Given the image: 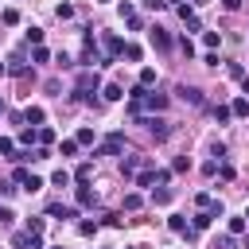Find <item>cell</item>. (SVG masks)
I'll list each match as a JSON object with an SVG mask.
<instances>
[{
  "mask_svg": "<svg viewBox=\"0 0 249 249\" xmlns=\"http://www.w3.org/2000/svg\"><path fill=\"white\" fill-rule=\"evenodd\" d=\"M167 226H171L175 233H183V230H187V218H183V214H171V218H167Z\"/></svg>",
  "mask_w": 249,
  "mask_h": 249,
  "instance_id": "484cf974",
  "label": "cell"
},
{
  "mask_svg": "<svg viewBox=\"0 0 249 249\" xmlns=\"http://www.w3.org/2000/svg\"><path fill=\"white\" fill-rule=\"evenodd\" d=\"M136 121H140V124H148V132H152L156 140H167V136H171V124H167L163 117H156V113H152V117H136Z\"/></svg>",
  "mask_w": 249,
  "mask_h": 249,
  "instance_id": "3957f363",
  "label": "cell"
},
{
  "mask_svg": "<svg viewBox=\"0 0 249 249\" xmlns=\"http://www.w3.org/2000/svg\"><path fill=\"white\" fill-rule=\"evenodd\" d=\"M23 191H31V195H35V191H43V179H39V175H27V183H23Z\"/></svg>",
  "mask_w": 249,
  "mask_h": 249,
  "instance_id": "1f68e13d",
  "label": "cell"
},
{
  "mask_svg": "<svg viewBox=\"0 0 249 249\" xmlns=\"http://www.w3.org/2000/svg\"><path fill=\"white\" fill-rule=\"evenodd\" d=\"M0 19H4V23H8V27H16V23H19V12H16V8H8V12H4V16H0Z\"/></svg>",
  "mask_w": 249,
  "mask_h": 249,
  "instance_id": "e575fe53",
  "label": "cell"
},
{
  "mask_svg": "<svg viewBox=\"0 0 249 249\" xmlns=\"http://www.w3.org/2000/svg\"><path fill=\"white\" fill-rule=\"evenodd\" d=\"M12 249H43V233L16 230V233H12Z\"/></svg>",
  "mask_w": 249,
  "mask_h": 249,
  "instance_id": "7a4b0ae2",
  "label": "cell"
},
{
  "mask_svg": "<svg viewBox=\"0 0 249 249\" xmlns=\"http://www.w3.org/2000/svg\"><path fill=\"white\" fill-rule=\"evenodd\" d=\"M27 175H31L27 167H16V171H12V183H16V187H23V183H27Z\"/></svg>",
  "mask_w": 249,
  "mask_h": 249,
  "instance_id": "f546056e",
  "label": "cell"
},
{
  "mask_svg": "<svg viewBox=\"0 0 249 249\" xmlns=\"http://www.w3.org/2000/svg\"><path fill=\"white\" fill-rule=\"evenodd\" d=\"M35 140H39L43 148H51V144H54V128H47V124H39V128H35Z\"/></svg>",
  "mask_w": 249,
  "mask_h": 249,
  "instance_id": "5bb4252c",
  "label": "cell"
},
{
  "mask_svg": "<svg viewBox=\"0 0 249 249\" xmlns=\"http://www.w3.org/2000/svg\"><path fill=\"white\" fill-rule=\"evenodd\" d=\"M78 233H82V237H93V233H97V222H89V218L78 222Z\"/></svg>",
  "mask_w": 249,
  "mask_h": 249,
  "instance_id": "4316f807",
  "label": "cell"
},
{
  "mask_svg": "<svg viewBox=\"0 0 249 249\" xmlns=\"http://www.w3.org/2000/svg\"><path fill=\"white\" fill-rule=\"evenodd\" d=\"M89 175H93V163H78V171H74V183H89Z\"/></svg>",
  "mask_w": 249,
  "mask_h": 249,
  "instance_id": "d6986e66",
  "label": "cell"
},
{
  "mask_svg": "<svg viewBox=\"0 0 249 249\" xmlns=\"http://www.w3.org/2000/svg\"><path fill=\"white\" fill-rule=\"evenodd\" d=\"M43 117H47V113H43L39 105H27V109H23V124H31V128H39V124H43Z\"/></svg>",
  "mask_w": 249,
  "mask_h": 249,
  "instance_id": "9c48e42d",
  "label": "cell"
},
{
  "mask_svg": "<svg viewBox=\"0 0 249 249\" xmlns=\"http://www.w3.org/2000/svg\"><path fill=\"white\" fill-rule=\"evenodd\" d=\"M132 179H136V187H152V167L140 171V175H132Z\"/></svg>",
  "mask_w": 249,
  "mask_h": 249,
  "instance_id": "f35d334b",
  "label": "cell"
},
{
  "mask_svg": "<svg viewBox=\"0 0 249 249\" xmlns=\"http://www.w3.org/2000/svg\"><path fill=\"white\" fill-rule=\"evenodd\" d=\"M0 74H8V70H4V62H0Z\"/></svg>",
  "mask_w": 249,
  "mask_h": 249,
  "instance_id": "680465c9",
  "label": "cell"
},
{
  "mask_svg": "<svg viewBox=\"0 0 249 249\" xmlns=\"http://www.w3.org/2000/svg\"><path fill=\"white\" fill-rule=\"evenodd\" d=\"M136 86L152 89V86H156V70H152V66H144V70H140V82H136Z\"/></svg>",
  "mask_w": 249,
  "mask_h": 249,
  "instance_id": "e0dca14e",
  "label": "cell"
},
{
  "mask_svg": "<svg viewBox=\"0 0 249 249\" xmlns=\"http://www.w3.org/2000/svg\"><path fill=\"white\" fill-rule=\"evenodd\" d=\"M0 113H4V97H0Z\"/></svg>",
  "mask_w": 249,
  "mask_h": 249,
  "instance_id": "6f0895ef",
  "label": "cell"
},
{
  "mask_svg": "<svg viewBox=\"0 0 249 249\" xmlns=\"http://www.w3.org/2000/svg\"><path fill=\"white\" fill-rule=\"evenodd\" d=\"M218 249H233V233H226V237H218Z\"/></svg>",
  "mask_w": 249,
  "mask_h": 249,
  "instance_id": "f907efd6",
  "label": "cell"
},
{
  "mask_svg": "<svg viewBox=\"0 0 249 249\" xmlns=\"http://www.w3.org/2000/svg\"><path fill=\"white\" fill-rule=\"evenodd\" d=\"M47 58H51V54H47V47H43V43H39V47H35V51H31V62H47Z\"/></svg>",
  "mask_w": 249,
  "mask_h": 249,
  "instance_id": "d590c367",
  "label": "cell"
},
{
  "mask_svg": "<svg viewBox=\"0 0 249 249\" xmlns=\"http://www.w3.org/2000/svg\"><path fill=\"white\" fill-rule=\"evenodd\" d=\"M140 163H144V156H124V160H121V175H124V179H132Z\"/></svg>",
  "mask_w": 249,
  "mask_h": 249,
  "instance_id": "30bf717a",
  "label": "cell"
},
{
  "mask_svg": "<svg viewBox=\"0 0 249 249\" xmlns=\"http://www.w3.org/2000/svg\"><path fill=\"white\" fill-rule=\"evenodd\" d=\"M163 4H171V8H179V4H183V0H163Z\"/></svg>",
  "mask_w": 249,
  "mask_h": 249,
  "instance_id": "9f6ffc18",
  "label": "cell"
},
{
  "mask_svg": "<svg viewBox=\"0 0 249 249\" xmlns=\"http://www.w3.org/2000/svg\"><path fill=\"white\" fill-rule=\"evenodd\" d=\"M128 31H144V19L140 16H128Z\"/></svg>",
  "mask_w": 249,
  "mask_h": 249,
  "instance_id": "f6af8a7d",
  "label": "cell"
},
{
  "mask_svg": "<svg viewBox=\"0 0 249 249\" xmlns=\"http://www.w3.org/2000/svg\"><path fill=\"white\" fill-rule=\"evenodd\" d=\"M31 140H35V128H23V132H19V144H23V148H27V144H31Z\"/></svg>",
  "mask_w": 249,
  "mask_h": 249,
  "instance_id": "7dc6e473",
  "label": "cell"
},
{
  "mask_svg": "<svg viewBox=\"0 0 249 249\" xmlns=\"http://www.w3.org/2000/svg\"><path fill=\"white\" fill-rule=\"evenodd\" d=\"M78 206H82V210H89V206H97V195H93V191H89L86 183H78Z\"/></svg>",
  "mask_w": 249,
  "mask_h": 249,
  "instance_id": "8fae6325",
  "label": "cell"
},
{
  "mask_svg": "<svg viewBox=\"0 0 249 249\" xmlns=\"http://www.w3.org/2000/svg\"><path fill=\"white\" fill-rule=\"evenodd\" d=\"M214 121H218V124H230V121H233L230 105H214Z\"/></svg>",
  "mask_w": 249,
  "mask_h": 249,
  "instance_id": "ac0fdd59",
  "label": "cell"
},
{
  "mask_svg": "<svg viewBox=\"0 0 249 249\" xmlns=\"http://www.w3.org/2000/svg\"><path fill=\"white\" fill-rule=\"evenodd\" d=\"M78 148H82V144H78V140H62V144H58V156H74V152H78Z\"/></svg>",
  "mask_w": 249,
  "mask_h": 249,
  "instance_id": "cb8c5ba5",
  "label": "cell"
},
{
  "mask_svg": "<svg viewBox=\"0 0 249 249\" xmlns=\"http://www.w3.org/2000/svg\"><path fill=\"white\" fill-rule=\"evenodd\" d=\"M175 93H179V101H183V105H195V109H202V89H198V86H179Z\"/></svg>",
  "mask_w": 249,
  "mask_h": 249,
  "instance_id": "52a82bcc",
  "label": "cell"
},
{
  "mask_svg": "<svg viewBox=\"0 0 249 249\" xmlns=\"http://www.w3.org/2000/svg\"><path fill=\"white\" fill-rule=\"evenodd\" d=\"M27 43L39 47V43H43V27H27Z\"/></svg>",
  "mask_w": 249,
  "mask_h": 249,
  "instance_id": "83f0119b",
  "label": "cell"
},
{
  "mask_svg": "<svg viewBox=\"0 0 249 249\" xmlns=\"http://www.w3.org/2000/svg\"><path fill=\"white\" fill-rule=\"evenodd\" d=\"M152 202H156V206H167V202H171V191H167V187H160V191L152 195Z\"/></svg>",
  "mask_w": 249,
  "mask_h": 249,
  "instance_id": "d4e9b609",
  "label": "cell"
},
{
  "mask_svg": "<svg viewBox=\"0 0 249 249\" xmlns=\"http://www.w3.org/2000/svg\"><path fill=\"white\" fill-rule=\"evenodd\" d=\"M179 51H183V54H187V58H191V54H195V43H191V39H187V35H183V39H179Z\"/></svg>",
  "mask_w": 249,
  "mask_h": 249,
  "instance_id": "60d3db41",
  "label": "cell"
},
{
  "mask_svg": "<svg viewBox=\"0 0 249 249\" xmlns=\"http://www.w3.org/2000/svg\"><path fill=\"white\" fill-rule=\"evenodd\" d=\"M105 226H113V230H117V226H124V218H121V214H105Z\"/></svg>",
  "mask_w": 249,
  "mask_h": 249,
  "instance_id": "681fc988",
  "label": "cell"
},
{
  "mask_svg": "<svg viewBox=\"0 0 249 249\" xmlns=\"http://www.w3.org/2000/svg\"><path fill=\"white\" fill-rule=\"evenodd\" d=\"M74 140H78V144H93V128H78Z\"/></svg>",
  "mask_w": 249,
  "mask_h": 249,
  "instance_id": "8d00e7d4",
  "label": "cell"
},
{
  "mask_svg": "<svg viewBox=\"0 0 249 249\" xmlns=\"http://www.w3.org/2000/svg\"><path fill=\"white\" fill-rule=\"evenodd\" d=\"M124 210H140V195H124Z\"/></svg>",
  "mask_w": 249,
  "mask_h": 249,
  "instance_id": "7bdbcfd3",
  "label": "cell"
},
{
  "mask_svg": "<svg viewBox=\"0 0 249 249\" xmlns=\"http://www.w3.org/2000/svg\"><path fill=\"white\" fill-rule=\"evenodd\" d=\"M0 156H4V160H12V156H16V140L0 136Z\"/></svg>",
  "mask_w": 249,
  "mask_h": 249,
  "instance_id": "7402d4cb",
  "label": "cell"
},
{
  "mask_svg": "<svg viewBox=\"0 0 249 249\" xmlns=\"http://www.w3.org/2000/svg\"><path fill=\"white\" fill-rule=\"evenodd\" d=\"M101 47H105V58H109V62H113V58H117V54L124 51V43H121V39H117L113 31H101Z\"/></svg>",
  "mask_w": 249,
  "mask_h": 249,
  "instance_id": "8992f818",
  "label": "cell"
},
{
  "mask_svg": "<svg viewBox=\"0 0 249 249\" xmlns=\"http://www.w3.org/2000/svg\"><path fill=\"white\" fill-rule=\"evenodd\" d=\"M4 70H8V74H16V78H23V74H27V62H23V54H12V62H8Z\"/></svg>",
  "mask_w": 249,
  "mask_h": 249,
  "instance_id": "7c38bea8",
  "label": "cell"
},
{
  "mask_svg": "<svg viewBox=\"0 0 249 249\" xmlns=\"http://www.w3.org/2000/svg\"><path fill=\"white\" fill-rule=\"evenodd\" d=\"M245 222H249V210H245Z\"/></svg>",
  "mask_w": 249,
  "mask_h": 249,
  "instance_id": "91938a15",
  "label": "cell"
},
{
  "mask_svg": "<svg viewBox=\"0 0 249 249\" xmlns=\"http://www.w3.org/2000/svg\"><path fill=\"white\" fill-rule=\"evenodd\" d=\"M51 183H54V187H70V183H74V175H70V171H62V167H58V171H54V175H51Z\"/></svg>",
  "mask_w": 249,
  "mask_h": 249,
  "instance_id": "ffe728a7",
  "label": "cell"
},
{
  "mask_svg": "<svg viewBox=\"0 0 249 249\" xmlns=\"http://www.w3.org/2000/svg\"><path fill=\"white\" fill-rule=\"evenodd\" d=\"M210 222H214V214H210V210H202V214H195V218H191V230H210Z\"/></svg>",
  "mask_w": 249,
  "mask_h": 249,
  "instance_id": "9a60e30c",
  "label": "cell"
},
{
  "mask_svg": "<svg viewBox=\"0 0 249 249\" xmlns=\"http://www.w3.org/2000/svg\"><path fill=\"white\" fill-rule=\"evenodd\" d=\"M74 214H78V210L66 206V202H51V206H47V218H58V222H66V218H74Z\"/></svg>",
  "mask_w": 249,
  "mask_h": 249,
  "instance_id": "ba28073f",
  "label": "cell"
},
{
  "mask_svg": "<svg viewBox=\"0 0 249 249\" xmlns=\"http://www.w3.org/2000/svg\"><path fill=\"white\" fill-rule=\"evenodd\" d=\"M16 191H19V187H16V183H12V179H8V183H0V195H4V198H12V195H16Z\"/></svg>",
  "mask_w": 249,
  "mask_h": 249,
  "instance_id": "b9f144b4",
  "label": "cell"
},
{
  "mask_svg": "<svg viewBox=\"0 0 249 249\" xmlns=\"http://www.w3.org/2000/svg\"><path fill=\"white\" fill-rule=\"evenodd\" d=\"M121 152H124V132H109L97 144V156H121Z\"/></svg>",
  "mask_w": 249,
  "mask_h": 249,
  "instance_id": "277c9868",
  "label": "cell"
},
{
  "mask_svg": "<svg viewBox=\"0 0 249 249\" xmlns=\"http://www.w3.org/2000/svg\"><path fill=\"white\" fill-rule=\"evenodd\" d=\"M97 86H101V82H97V74H93V70H82V74L74 78V97H78V101H93Z\"/></svg>",
  "mask_w": 249,
  "mask_h": 249,
  "instance_id": "6da1fadb",
  "label": "cell"
},
{
  "mask_svg": "<svg viewBox=\"0 0 249 249\" xmlns=\"http://www.w3.org/2000/svg\"><path fill=\"white\" fill-rule=\"evenodd\" d=\"M16 222V214H12V206H0V226H12Z\"/></svg>",
  "mask_w": 249,
  "mask_h": 249,
  "instance_id": "ab89813d",
  "label": "cell"
},
{
  "mask_svg": "<svg viewBox=\"0 0 249 249\" xmlns=\"http://www.w3.org/2000/svg\"><path fill=\"white\" fill-rule=\"evenodd\" d=\"M202 43H206V47H210V51H214V47H218V43H222V35H218V31H202Z\"/></svg>",
  "mask_w": 249,
  "mask_h": 249,
  "instance_id": "f1b7e54d",
  "label": "cell"
},
{
  "mask_svg": "<svg viewBox=\"0 0 249 249\" xmlns=\"http://www.w3.org/2000/svg\"><path fill=\"white\" fill-rule=\"evenodd\" d=\"M202 4H210V0H191V8H202Z\"/></svg>",
  "mask_w": 249,
  "mask_h": 249,
  "instance_id": "11a10c76",
  "label": "cell"
},
{
  "mask_svg": "<svg viewBox=\"0 0 249 249\" xmlns=\"http://www.w3.org/2000/svg\"><path fill=\"white\" fill-rule=\"evenodd\" d=\"M148 39H152V47H156V51H171V47H175V39H171L163 27H148Z\"/></svg>",
  "mask_w": 249,
  "mask_h": 249,
  "instance_id": "5b68a950",
  "label": "cell"
},
{
  "mask_svg": "<svg viewBox=\"0 0 249 249\" xmlns=\"http://www.w3.org/2000/svg\"><path fill=\"white\" fill-rule=\"evenodd\" d=\"M187 167H191L187 156H175V160H171V171H187Z\"/></svg>",
  "mask_w": 249,
  "mask_h": 249,
  "instance_id": "74e56055",
  "label": "cell"
},
{
  "mask_svg": "<svg viewBox=\"0 0 249 249\" xmlns=\"http://www.w3.org/2000/svg\"><path fill=\"white\" fill-rule=\"evenodd\" d=\"M140 4H144L148 12H160V8H163V0H140Z\"/></svg>",
  "mask_w": 249,
  "mask_h": 249,
  "instance_id": "816d5d0a",
  "label": "cell"
},
{
  "mask_svg": "<svg viewBox=\"0 0 249 249\" xmlns=\"http://www.w3.org/2000/svg\"><path fill=\"white\" fill-rule=\"evenodd\" d=\"M183 23H187V31H202V23H198V16H187Z\"/></svg>",
  "mask_w": 249,
  "mask_h": 249,
  "instance_id": "bcb514c9",
  "label": "cell"
},
{
  "mask_svg": "<svg viewBox=\"0 0 249 249\" xmlns=\"http://www.w3.org/2000/svg\"><path fill=\"white\" fill-rule=\"evenodd\" d=\"M218 175H222V179H226V183H230V179H233V167H230V163H226V160H222V167H218Z\"/></svg>",
  "mask_w": 249,
  "mask_h": 249,
  "instance_id": "c3c4849f",
  "label": "cell"
},
{
  "mask_svg": "<svg viewBox=\"0 0 249 249\" xmlns=\"http://www.w3.org/2000/svg\"><path fill=\"white\" fill-rule=\"evenodd\" d=\"M241 93H249V74H245V78H241Z\"/></svg>",
  "mask_w": 249,
  "mask_h": 249,
  "instance_id": "db71d44e",
  "label": "cell"
},
{
  "mask_svg": "<svg viewBox=\"0 0 249 249\" xmlns=\"http://www.w3.org/2000/svg\"><path fill=\"white\" fill-rule=\"evenodd\" d=\"M230 113H233V117H249V97H237V101L230 105Z\"/></svg>",
  "mask_w": 249,
  "mask_h": 249,
  "instance_id": "44dd1931",
  "label": "cell"
},
{
  "mask_svg": "<svg viewBox=\"0 0 249 249\" xmlns=\"http://www.w3.org/2000/svg\"><path fill=\"white\" fill-rule=\"evenodd\" d=\"M101 97H105V101H121V97H124V86H117V82H109V86L101 89Z\"/></svg>",
  "mask_w": 249,
  "mask_h": 249,
  "instance_id": "4fadbf2b",
  "label": "cell"
},
{
  "mask_svg": "<svg viewBox=\"0 0 249 249\" xmlns=\"http://www.w3.org/2000/svg\"><path fill=\"white\" fill-rule=\"evenodd\" d=\"M121 54H124L128 62H140V58H144V51H140L136 43H124V51H121Z\"/></svg>",
  "mask_w": 249,
  "mask_h": 249,
  "instance_id": "2e32d148",
  "label": "cell"
},
{
  "mask_svg": "<svg viewBox=\"0 0 249 249\" xmlns=\"http://www.w3.org/2000/svg\"><path fill=\"white\" fill-rule=\"evenodd\" d=\"M152 183H160V187H167V183H171V171H156V167H152Z\"/></svg>",
  "mask_w": 249,
  "mask_h": 249,
  "instance_id": "4dcf8cb0",
  "label": "cell"
},
{
  "mask_svg": "<svg viewBox=\"0 0 249 249\" xmlns=\"http://www.w3.org/2000/svg\"><path fill=\"white\" fill-rule=\"evenodd\" d=\"M43 226H47L43 218H27V230H31V233H43Z\"/></svg>",
  "mask_w": 249,
  "mask_h": 249,
  "instance_id": "ee69618b",
  "label": "cell"
},
{
  "mask_svg": "<svg viewBox=\"0 0 249 249\" xmlns=\"http://www.w3.org/2000/svg\"><path fill=\"white\" fill-rule=\"evenodd\" d=\"M230 233H233V237L245 233V214H241V218H230Z\"/></svg>",
  "mask_w": 249,
  "mask_h": 249,
  "instance_id": "d6a6232c",
  "label": "cell"
},
{
  "mask_svg": "<svg viewBox=\"0 0 249 249\" xmlns=\"http://www.w3.org/2000/svg\"><path fill=\"white\" fill-rule=\"evenodd\" d=\"M54 16H58V19H74V8H70V4H58Z\"/></svg>",
  "mask_w": 249,
  "mask_h": 249,
  "instance_id": "836d02e7",
  "label": "cell"
},
{
  "mask_svg": "<svg viewBox=\"0 0 249 249\" xmlns=\"http://www.w3.org/2000/svg\"><path fill=\"white\" fill-rule=\"evenodd\" d=\"M226 74H230V78H237V82H241V78H245V66H241V62H226Z\"/></svg>",
  "mask_w": 249,
  "mask_h": 249,
  "instance_id": "603a6c76",
  "label": "cell"
},
{
  "mask_svg": "<svg viewBox=\"0 0 249 249\" xmlns=\"http://www.w3.org/2000/svg\"><path fill=\"white\" fill-rule=\"evenodd\" d=\"M222 4H226L230 12H237V8H241V0H222Z\"/></svg>",
  "mask_w": 249,
  "mask_h": 249,
  "instance_id": "f5cc1de1",
  "label": "cell"
}]
</instances>
